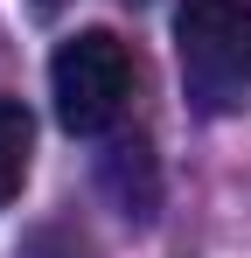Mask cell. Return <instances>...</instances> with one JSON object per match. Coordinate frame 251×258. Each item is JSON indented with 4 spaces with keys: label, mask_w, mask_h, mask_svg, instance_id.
<instances>
[{
    "label": "cell",
    "mask_w": 251,
    "mask_h": 258,
    "mask_svg": "<svg viewBox=\"0 0 251 258\" xmlns=\"http://www.w3.org/2000/svg\"><path fill=\"white\" fill-rule=\"evenodd\" d=\"M174 63L203 119L251 105V0H181L174 7Z\"/></svg>",
    "instance_id": "obj_1"
},
{
    "label": "cell",
    "mask_w": 251,
    "mask_h": 258,
    "mask_svg": "<svg viewBox=\"0 0 251 258\" xmlns=\"http://www.w3.org/2000/svg\"><path fill=\"white\" fill-rule=\"evenodd\" d=\"M140 84V63L112 28H77L63 35L49 56V98H56V126L77 133V140H105L126 119Z\"/></svg>",
    "instance_id": "obj_2"
},
{
    "label": "cell",
    "mask_w": 251,
    "mask_h": 258,
    "mask_svg": "<svg viewBox=\"0 0 251 258\" xmlns=\"http://www.w3.org/2000/svg\"><path fill=\"white\" fill-rule=\"evenodd\" d=\"M28 154H35V119H28L21 98L0 91V210L21 196V181H28Z\"/></svg>",
    "instance_id": "obj_3"
},
{
    "label": "cell",
    "mask_w": 251,
    "mask_h": 258,
    "mask_svg": "<svg viewBox=\"0 0 251 258\" xmlns=\"http://www.w3.org/2000/svg\"><path fill=\"white\" fill-rule=\"evenodd\" d=\"M35 7H56V0H35Z\"/></svg>",
    "instance_id": "obj_4"
}]
</instances>
